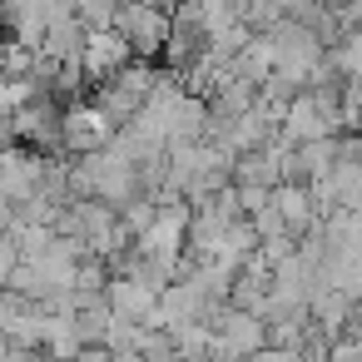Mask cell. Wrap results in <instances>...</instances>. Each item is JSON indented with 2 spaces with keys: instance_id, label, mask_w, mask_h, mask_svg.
<instances>
[{
  "instance_id": "7a4b0ae2",
  "label": "cell",
  "mask_w": 362,
  "mask_h": 362,
  "mask_svg": "<svg viewBox=\"0 0 362 362\" xmlns=\"http://www.w3.org/2000/svg\"><path fill=\"white\" fill-rule=\"evenodd\" d=\"M115 134H119V129L110 124V115H105L100 105H70V110H65V149H70L75 159L110 149Z\"/></svg>"
},
{
  "instance_id": "277c9868",
  "label": "cell",
  "mask_w": 362,
  "mask_h": 362,
  "mask_svg": "<svg viewBox=\"0 0 362 362\" xmlns=\"http://www.w3.org/2000/svg\"><path fill=\"white\" fill-rule=\"evenodd\" d=\"M273 209L283 214L288 233H298V238H308V233H317V228H322V223H317L313 184H278V189H273Z\"/></svg>"
},
{
  "instance_id": "5b68a950",
  "label": "cell",
  "mask_w": 362,
  "mask_h": 362,
  "mask_svg": "<svg viewBox=\"0 0 362 362\" xmlns=\"http://www.w3.org/2000/svg\"><path fill=\"white\" fill-rule=\"evenodd\" d=\"M21 263H25V258H21V243H16L11 233H0V293L11 288V273H16Z\"/></svg>"
},
{
  "instance_id": "3957f363",
  "label": "cell",
  "mask_w": 362,
  "mask_h": 362,
  "mask_svg": "<svg viewBox=\"0 0 362 362\" xmlns=\"http://www.w3.org/2000/svg\"><path fill=\"white\" fill-rule=\"evenodd\" d=\"M129 60H139V55L129 50V40H124L119 30H90L85 55H80V70H85V80L105 85V80H115Z\"/></svg>"
},
{
  "instance_id": "8992f818",
  "label": "cell",
  "mask_w": 362,
  "mask_h": 362,
  "mask_svg": "<svg viewBox=\"0 0 362 362\" xmlns=\"http://www.w3.org/2000/svg\"><path fill=\"white\" fill-rule=\"evenodd\" d=\"M327 362H362V337H332Z\"/></svg>"
},
{
  "instance_id": "52a82bcc",
  "label": "cell",
  "mask_w": 362,
  "mask_h": 362,
  "mask_svg": "<svg viewBox=\"0 0 362 362\" xmlns=\"http://www.w3.org/2000/svg\"><path fill=\"white\" fill-rule=\"evenodd\" d=\"M337 16H342V30H347V35H352V30H362V0H347Z\"/></svg>"
},
{
  "instance_id": "ba28073f",
  "label": "cell",
  "mask_w": 362,
  "mask_h": 362,
  "mask_svg": "<svg viewBox=\"0 0 362 362\" xmlns=\"http://www.w3.org/2000/svg\"><path fill=\"white\" fill-rule=\"evenodd\" d=\"M317 6H327V11H342V6H347V0H317Z\"/></svg>"
},
{
  "instance_id": "6da1fadb",
  "label": "cell",
  "mask_w": 362,
  "mask_h": 362,
  "mask_svg": "<svg viewBox=\"0 0 362 362\" xmlns=\"http://www.w3.org/2000/svg\"><path fill=\"white\" fill-rule=\"evenodd\" d=\"M115 30L129 40V50L139 60H154L159 50H169V35H174V16H164L149 0H124L119 16H115Z\"/></svg>"
}]
</instances>
